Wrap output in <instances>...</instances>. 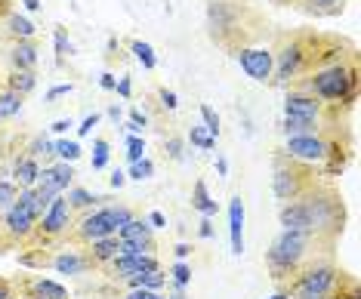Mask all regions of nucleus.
Here are the masks:
<instances>
[{"label": "nucleus", "mask_w": 361, "mask_h": 299, "mask_svg": "<svg viewBox=\"0 0 361 299\" xmlns=\"http://www.w3.org/2000/svg\"><path fill=\"white\" fill-rule=\"evenodd\" d=\"M124 182H127V173H121V170L111 173V188H124Z\"/></svg>", "instance_id": "864d4df0"}, {"label": "nucleus", "mask_w": 361, "mask_h": 299, "mask_svg": "<svg viewBox=\"0 0 361 299\" xmlns=\"http://www.w3.org/2000/svg\"><path fill=\"white\" fill-rule=\"evenodd\" d=\"M109 164V139H96L93 142V170H105Z\"/></svg>", "instance_id": "4c0bfd02"}, {"label": "nucleus", "mask_w": 361, "mask_h": 299, "mask_svg": "<svg viewBox=\"0 0 361 299\" xmlns=\"http://www.w3.org/2000/svg\"><path fill=\"white\" fill-rule=\"evenodd\" d=\"M324 123H315V121H300V118H284L281 121V133L287 139L290 136H318Z\"/></svg>", "instance_id": "393cba45"}, {"label": "nucleus", "mask_w": 361, "mask_h": 299, "mask_svg": "<svg viewBox=\"0 0 361 299\" xmlns=\"http://www.w3.org/2000/svg\"><path fill=\"white\" fill-rule=\"evenodd\" d=\"M198 114H201V127L207 130L213 139H216V136H219V114L213 111L207 102H201V105H198Z\"/></svg>", "instance_id": "2f4dec72"}, {"label": "nucleus", "mask_w": 361, "mask_h": 299, "mask_svg": "<svg viewBox=\"0 0 361 299\" xmlns=\"http://www.w3.org/2000/svg\"><path fill=\"white\" fill-rule=\"evenodd\" d=\"M216 173L219 176H228V161L226 157H216Z\"/></svg>", "instance_id": "4d7b16f0"}, {"label": "nucleus", "mask_w": 361, "mask_h": 299, "mask_svg": "<svg viewBox=\"0 0 361 299\" xmlns=\"http://www.w3.org/2000/svg\"><path fill=\"white\" fill-rule=\"evenodd\" d=\"M53 154H59V161H65V164H75L78 157H80V142L59 139V142H53Z\"/></svg>", "instance_id": "7c9ffc66"}, {"label": "nucleus", "mask_w": 361, "mask_h": 299, "mask_svg": "<svg viewBox=\"0 0 361 299\" xmlns=\"http://www.w3.org/2000/svg\"><path fill=\"white\" fill-rule=\"evenodd\" d=\"M355 87H358V68L355 62H331L315 68L306 78V84L300 90H306L318 99L322 105H352L355 102Z\"/></svg>", "instance_id": "20e7f679"}, {"label": "nucleus", "mask_w": 361, "mask_h": 299, "mask_svg": "<svg viewBox=\"0 0 361 299\" xmlns=\"http://www.w3.org/2000/svg\"><path fill=\"white\" fill-rule=\"evenodd\" d=\"M10 176L19 188H35L37 179H40V164L37 157H28V154H16L13 157V167H10Z\"/></svg>", "instance_id": "dca6fc26"}, {"label": "nucleus", "mask_w": 361, "mask_h": 299, "mask_svg": "<svg viewBox=\"0 0 361 299\" xmlns=\"http://www.w3.org/2000/svg\"><path fill=\"white\" fill-rule=\"evenodd\" d=\"M35 87H37V74L35 71H10V78H6V87L4 90H10V93L25 99Z\"/></svg>", "instance_id": "b1692460"}, {"label": "nucleus", "mask_w": 361, "mask_h": 299, "mask_svg": "<svg viewBox=\"0 0 361 299\" xmlns=\"http://www.w3.org/2000/svg\"><path fill=\"white\" fill-rule=\"evenodd\" d=\"M84 250H87L90 262H93L96 269H105L111 260H118V256H121V240H118V235H111V238H102V240L87 244Z\"/></svg>", "instance_id": "f3484780"}, {"label": "nucleus", "mask_w": 361, "mask_h": 299, "mask_svg": "<svg viewBox=\"0 0 361 299\" xmlns=\"http://www.w3.org/2000/svg\"><path fill=\"white\" fill-rule=\"evenodd\" d=\"M161 269L158 256H118V260H111L109 265H105V275H109L111 281H127L139 275V271H154Z\"/></svg>", "instance_id": "ddd939ff"}, {"label": "nucleus", "mask_w": 361, "mask_h": 299, "mask_svg": "<svg viewBox=\"0 0 361 299\" xmlns=\"http://www.w3.org/2000/svg\"><path fill=\"white\" fill-rule=\"evenodd\" d=\"M284 118H300V121H315V123H324V105L318 102L312 93L306 90H290L284 96Z\"/></svg>", "instance_id": "9b49d317"}, {"label": "nucleus", "mask_w": 361, "mask_h": 299, "mask_svg": "<svg viewBox=\"0 0 361 299\" xmlns=\"http://www.w3.org/2000/svg\"><path fill=\"white\" fill-rule=\"evenodd\" d=\"M235 59L250 80H257V84L272 80V49L269 47H238Z\"/></svg>", "instance_id": "1a4fd4ad"}, {"label": "nucleus", "mask_w": 361, "mask_h": 299, "mask_svg": "<svg viewBox=\"0 0 361 299\" xmlns=\"http://www.w3.org/2000/svg\"><path fill=\"white\" fill-rule=\"evenodd\" d=\"M50 262H53V253L40 250V247H25L19 253V265H25V269H47Z\"/></svg>", "instance_id": "a878e982"}, {"label": "nucleus", "mask_w": 361, "mask_h": 299, "mask_svg": "<svg viewBox=\"0 0 361 299\" xmlns=\"http://www.w3.org/2000/svg\"><path fill=\"white\" fill-rule=\"evenodd\" d=\"M324 53L318 49L315 37L306 35H290L281 40V47L272 49V80L278 87H287L300 78V74H312L324 65Z\"/></svg>", "instance_id": "7ed1b4c3"}, {"label": "nucleus", "mask_w": 361, "mask_h": 299, "mask_svg": "<svg viewBox=\"0 0 361 299\" xmlns=\"http://www.w3.org/2000/svg\"><path fill=\"white\" fill-rule=\"evenodd\" d=\"M71 90H75V87H71V84H59V87H53V90H50V93H47V99H50V102H53V99H59V96H68V93H71Z\"/></svg>", "instance_id": "de8ad7c7"}, {"label": "nucleus", "mask_w": 361, "mask_h": 299, "mask_svg": "<svg viewBox=\"0 0 361 299\" xmlns=\"http://www.w3.org/2000/svg\"><path fill=\"white\" fill-rule=\"evenodd\" d=\"M121 284H127V290H164V287H167V271H164V269L139 271V275L121 281Z\"/></svg>", "instance_id": "6ab92c4d"}, {"label": "nucleus", "mask_w": 361, "mask_h": 299, "mask_svg": "<svg viewBox=\"0 0 361 299\" xmlns=\"http://www.w3.org/2000/svg\"><path fill=\"white\" fill-rule=\"evenodd\" d=\"M4 31L10 35L13 40H31L37 35V28H35V22L25 19V16H19V13H6V19H4Z\"/></svg>", "instance_id": "aec40b11"}, {"label": "nucleus", "mask_w": 361, "mask_h": 299, "mask_svg": "<svg viewBox=\"0 0 361 299\" xmlns=\"http://www.w3.org/2000/svg\"><path fill=\"white\" fill-rule=\"evenodd\" d=\"M65 201H68V207H71V210H93V207L96 204H102L105 201V197L102 195H93V192H87V188H78V185H71L68 188V192H65Z\"/></svg>", "instance_id": "5701e85b"}, {"label": "nucleus", "mask_w": 361, "mask_h": 299, "mask_svg": "<svg viewBox=\"0 0 361 299\" xmlns=\"http://www.w3.org/2000/svg\"><path fill=\"white\" fill-rule=\"evenodd\" d=\"M50 269H56L59 275H68V278H80V275H87V271H93L96 265L90 262L84 247L71 244V247H59V253H53Z\"/></svg>", "instance_id": "f8f14e48"}, {"label": "nucleus", "mask_w": 361, "mask_h": 299, "mask_svg": "<svg viewBox=\"0 0 361 299\" xmlns=\"http://www.w3.org/2000/svg\"><path fill=\"white\" fill-rule=\"evenodd\" d=\"M130 123H133V127H139V130H142L145 123H149V118H145V111H139V108H130Z\"/></svg>", "instance_id": "a18cd8bd"}, {"label": "nucleus", "mask_w": 361, "mask_h": 299, "mask_svg": "<svg viewBox=\"0 0 361 299\" xmlns=\"http://www.w3.org/2000/svg\"><path fill=\"white\" fill-rule=\"evenodd\" d=\"M22 4H25L28 13H37V10H40V0H22Z\"/></svg>", "instance_id": "13d9d810"}, {"label": "nucleus", "mask_w": 361, "mask_h": 299, "mask_svg": "<svg viewBox=\"0 0 361 299\" xmlns=\"http://www.w3.org/2000/svg\"><path fill=\"white\" fill-rule=\"evenodd\" d=\"M158 99H161V108H164V111H176V108H179L176 93H173V90H167V87L158 90Z\"/></svg>", "instance_id": "ea45409f"}, {"label": "nucleus", "mask_w": 361, "mask_h": 299, "mask_svg": "<svg viewBox=\"0 0 361 299\" xmlns=\"http://www.w3.org/2000/svg\"><path fill=\"white\" fill-rule=\"evenodd\" d=\"M16 197H19V185L13 179H0V216L16 204Z\"/></svg>", "instance_id": "c756f323"}, {"label": "nucleus", "mask_w": 361, "mask_h": 299, "mask_svg": "<svg viewBox=\"0 0 361 299\" xmlns=\"http://www.w3.org/2000/svg\"><path fill=\"white\" fill-rule=\"evenodd\" d=\"M0 299H16V287L4 278H0Z\"/></svg>", "instance_id": "8fccbe9b"}, {"label": "nucleus", "mask_w": 361, "mask_h": 299, "mask_svg": "<svg viewBox=\"0 0 361 299\" xmlns=\"http://www.w3.org/2000/svg\"><path fill=\"white\" fill-rule=\"evenodd\" d=\"M25 154H28V157H40V154L50 157V154H53V142H50L47 136H35V139H31V142L25 145Z\"/></svg>", "instance_id": "473e14b6"}, {"label": "nucleus", "mask_w": 361, "mask_h": 299, "mask_svg": "<svg viewBox=\"0 0 361 299\" xmlns=\"http://www.w3.org/2000/svg\"><path fill=\"white\" fill-rule=\"evenodd\" d=\"M13 287L22 299H68V287L44 275H25L22 281H16Z\"/></svg>", "instance_id": "9d476101"}, {"label": "nucleus", "mask_w": 361, "mask_h": 299, "mask_svg": "<svg viewBox=\"0 0 361 299\" xmlns=\"http://www.w3.org/2000/svg\"><path fill=\"white\" fill-rule=\"evenodd\" d=\"M68 53H71V40H68V35H65V31H56V56H59V62H62Z\"/></svg>", "instance_id": "a19ab883"}, {"label": "nucleus", "mask_w": 361, "mask_h": 299, "mask_svg": "<svg viewBox=\"0 0 361 299\" xmlns=\"http://www.w3.org/2000/svg\"><path fill=\"white\" fill-rule=\"evenodd\" d=\"M114 93H121L124 99L133 96V84H130V78H121V80H118V87H114Z\"/></svg>", "instance_id": "49530a36"}, {"label": "nucleus", "mask_w": 361, "mask_h": 299, "mask_svg": "<svg viewBox=\"0 0 361 299\" xmlns=\"http://www.w3.org/2000/svg\"><path fill=\"white\" fill-rule=\"evenodd\" d=\"M228 240H232V253L244 256V201L235 195L228 201Z\"/></svg>", "instance_id": "2eb2a0df"}, {"label": "nucleus", "mask_w": 361, "mask_h": 299, "mask_svg": "<svg viewBox=\"0 0 361 299\" xmlns=\"http://www.w3.org/2000/svg\"><path fill=\"white\" fill-rule=\"evenodd\" d=\"M318 185L315 170L300 161H290L287 154H275V170H272V192L278 201H297L306 192Z\"/></svg>", "instance_id": "0eeeda50"}, {"label": "nucleus", "mask_w": 361, "mask_h": 299, "mask_svg": "<svg viewBox=\"0 0 361 299\" xmlns=\"http://www.w3.org/2000/svg\"><path fill=\"white\" fill-rule=\"evenodd\" d=\"M152 173H154V164L149 161V157H142L139 164H130V173H127V176L136 179V182H142V179H152Z\"/></svg>", "instance_id": "e433bc0d"}, {"label": "nucleus", "mask_w": 361, "mask_h": 299, "mask_svg": "<svg viewBox=\"0 0 361 299\" xmlns=\"http://www.w3.org/2000/svg\"><path fill=\"white\" fill-rule=\"evenodd\" d=\"M109 118H111L114 123H118V121H121V108H118V105H111V108H109Z\"/></svg>", "instance_id": "bf43d9fd"}, {"label": "nucleus", "mask_w": 361, "mask_h": 299, "mask_svg": "<svg viewBox=\"0 0 361 299\" xmlns=\"http://www.w3.org/2000/svg\"><path fill=\"white\" fill-rule=\"evenodd\" d=\"M96 123H99V114H87V118H84V123H80V127H78V136H80V139H84V136H90Z\"/></svg>", "instance_id": "37998d69"}, {"label": "nucleus", "mask_w": 361, "mask_h": 299, "mask_svg": "<svg viewBox=\"0 0 361 299\" xmlns=\"http://www.w3.org/2000/svg\"><path fill=\"white\" fill-rule=\"evenodd\" d=\"M145 219H149L152 228H167V216H164L161 210H152L149 216H145Z\"/></svg>", "instance_id": "c03bdc74"}, {"label": "nucleus", "mask_w": 361, "mask_h": 299, "mask_svg": "<svg viewBox=\"0 0 361 299\" xmlns=\"http://www.w3.org/2000/svg\"><path fill=\"white\" fill-rule=\"evenodd\" d=\"M40 185H47V188H53L56 195H65L71 188V182H75V167L71 164H65V161H59V164H53V167H44L40 170Z\"/></svg>", "instance_id": "4468645a"}, {"label": "nucleus", "mask_w": 361, "mask_h": 299, "mask_svg": "<svg viewBox=\"0 0 361 299\" xmlns=\"http://www.w3.org/2000/svg\"><path fill=\"white\" fill-rule=\"evenodd\" d=\"M269 299H293V293H290V290H287V287H278V290H275V293L269 296Z\"/></svg>", "instance_id": "6e6d98bb"}, {"label": "nucleus", "mask_w": 361, "mask_h": 299, "mask_svg": "<svg viewBox=\"0 0 361 299\" xmlns=\"http://www.w3.org/2000/svg\"><path fill=\"white\" fill-rule=\"evenodd\" d=\"M278 219L287 231H312V235L336 240V235H343V226H346V207L334 188L315 185L297 201L281 204Z\"/></svg>", "instance_id": "f257e3e1"}, {"label": "nucleus", "mask_w": 361, "mask_h": 299, "mask_svg": "<svg viewBox=\"0 0 361 299\" xmlns=\"http://www.w3.org/2000/svg\"><path fill=\"white\" fill-rule=\"evenodd\" d=\"M40 213L44 210H40V204L35 197V188H19L16 204L0 216V253L13 250V247H25Z\"/></svg>", "instance_id": "39448f33"}, {"label": "nucleus", "mask_w": 361, "mask_h": 299, "mask_svg": "<svg viewBox=\"0 0 361 299\" xmlns=\"http://www.w3.org/2000/svg\"><path fill=\"white\" fill-rule=\"evenodd\" d=\"M130 49H133L136 62H139V65H142V68H145V71L158 68V56H154V49H152V44H145V40H133V44H130Z\"/></svg>", "instance_id": "bb28decb"}, {"label": "nucleus", "mask_w": 361, "mask_h": 299, "mask_svg": "<svg viewBox=\"0 0 361 299\" xmlns=\"http://www.w3.org/2000/svg\"><path fill=\"white\" fill-rule=\"evenodd\" d=\"M284 4H287V0H284Z\"/></svg>", "instance_id": "680f3d73"}, {"label": "nucleus", "mask_w": 361, "mask_h": 299, "mask_svg": "<svg viewBox=\"0 0 361 299\" xmlns=\"http://www.w3.org/2000/svg\"><path fill=\"white\" fill-rule=\"evenodd\" d=\"M281 154H287L290 161L306 164V167H324L336 152H334V142H327L322 133H318V136H290L284 142Z\"/></svg>", "instance_id": "6e6552de"}, {"label": "nucleus", "mask_w": 361, "mask_h": 299, "mask_svg": "<svg viewBox=\"0 0 361 299\" xmlns=\"http://www.w3.org/2000/svg\"><path fill=\"white\" fill-rule=\"evenodd\" d=\"M173 253H176V260H185V256L192 253V247H188V244H176V247H173Z\"/></svg>", "instance_id": "5fc2aeb1"}, {"label": "nucleus", "mask_w": 361, "mask_h": 299, "mask_svg": "<svg viewBox=\"0 0 361 299\" xmlns=\"http://www.w3.org/2000/svg\"><path fill=\"white\" fill-rule=\"evenodd\" d=\"M133 219V210L124 204H105V207H96V210H87L80 219L71 226L68 231V240L75 247H87L93 240H102V238H111L118 235L121 226Z\"/></svg>", "instance_id": "423d86ee"}, {"label": "nucleus", "mask_w": 361, "mask_h": 299, "mask_svg": "<svg viewBox=\"0 0 361 299\" xmlns=\"http://www.w3.org/2000/svg\"><path fill=\"white\" fill-rule=\"evenodd\" d=\"M302 4H309V10L315 13H340L346 0H302Z\"/></svg>", "instance_id": "58836bf2"}, {"label": "nucleus", "mask_w": 361, "mask_h": 299, "mask_svg": "<svg viewBox=\"0 0 361 299\" xmlns=\"http://www.w3.org/2000/svg\"><path fill=\"white\" fill-rule=\"evenodd\" d=\"M192 207H195V210H198L201 216H207V219H213V216L219 213V204L210 197L207 182H204V179H195V188H192Z\"/></svg>", "instance_id": "412c9836"}, {"label": "nucleus", "mask_w": 361, "mask_h": 299, "mask_svg": "<svg viewBox=\"0 0 361 299\" xmlns=\"http://www.w3.org/2000/svg\"><path fill=\"white\" fill-rule=\"evenodd\" d=\"M145 157V139L142 136H127V161L139 164Z\"/></svg>", "instance_id": "c9c22d12"}, {"label": "nucleus", "mask_w": 361, "mask_h": 299, "mask_svg": "<svg viewBox=\"0 0 361 299\" xmlns=\"http://www.w3.org/2000/svg\"><path fill=\"white\" fill-rule=\"evenodd\" d=\"M10 62H13V71H35V65H37V47L31 44V40H13Z\"/></svg>", "instance_id": "a211bd4d"}, {"label": "nucleus", "mask_w": 361, "mask_h": 299, "mask_svg": "<svg viewBox=\"0 0 361 299\" xmlns=\"http://www.w3.org/2000/svg\"><path fill=\"white\" fill-rule=\"evenodd\" d=\"M154 240H121V256H152Z\"/></svg>", "instance_id": "c85d7f7f"}, {"label": "nucleus", "mask_w": 361, "mask_h": 299, "mask_svg": "<svg viewBox=\"0 0 361 299\" xmlns=\"http://www.w3.org/2000/svg\"><path fill=\"white\" fill-rule=\"evenodd\" d=\"M121 299H167L161 290H127Z\"/></svg>", "instance_id": "79ce46f5"}, {"label": "nucleus", "mask_w": 361, "mask_h": 299, "mask_svg": "<svg viewBox=\"0 0 361 299\" xmlns=\"http://www.w3.org/2000/svg\"><path fill=\"white\" fill-rule=\"evenodd\" d=\"M16 114H22V96L10 93V90H0V121H10Z\"/></svg>", "instance_id": "cd10ccee"}, {"label": "nucleus", "mask_w": 361, "mask_h": 299, "mask_svg": "<svg viewBox=\"0 0 361 299\" xmlns=\"http://www.w3.org/2000/svg\"><path fill=\"white\" fill-rule=\"evenodd\" d=\"M331 253H334V238L281 228V235L266 250V269L278 287H287L302 265H309L312 260H324Z\"/></svg>", "instance_id": "f03ea898"}, {"label": "nucleus", "mask_w": 361, "mask_h": 299, "mask_svg": "<svg viewBox=\"0 0 361 299\" xmlns=\"http://www.w3.org/2000/svg\"><path fill=\"white\" fill-rule=\"evenodd\" d=\"M188 142H192V145H198V148H204V152H210L216 139H213L210 133H207V130H204L201 123H198V127H192V130H188Z\"/></svg>", "instance_id": "f704fd0d"}, {"label": "nucleus", "mask_w": 361, "mask_h": 299, "mask_svg": "<svg viewBox=\"0 0 361 299\" xmlns=\"http://www.w3.org/2000/svg\"><path fill=\"white\" fill-rule=\"evenodd\" d=\"M152 226H149V219H139V216H133V219L127 222V226H121L118 228V240H154V235H152Z\"/></svg>", "instance_id": "4be33fe9"}, {"label": "nucleus", "mask_w": 361, "mask_h": 299, "mask_svg": "<svg viewBox=\"0 0 361 299\" xmlns=\"http://www.w3.org/2000/svg\"><path fill=\"white\" fill-rule=\"evenodd\" d=\"M164 154H167L170 161H185V142L179 136H167L164 139Z\"/></svg>", "instance_id": "72a5a7b5"}, {"label": "nucleus", "mask_w": 361, "mask_h": 299, "mask_svg": "<svg viewBox=\"0 0 361 299\" xmlns=\"http://www.w3.org/2000/svg\"><path fill=\"white\" fill-rule=\"evenodd\" d=\"M198 238H213V219L201 216V226H198Z\"/></svg>", "instance_id": "09e8293b"}, {"label": "nucleus", "mask_w": 361, "mask_h": 299, "mask_svg": "<svg viewBox=\"0 0 361 299\" xmlns=\"http://www.w3.org/2000/svg\"><path fill=\"white\" fill-rule=\"evenodd\" d=\"M167 299H188V296H185V290H170Z\"/></svg>", "instance_id": "052dcab7"}, {"label": "nucleus", "mask_w": 361, "mask_h": 299, "mask_svg": "<svg viewBox=\"0 0 361 299\" xmlns=\"http://www.w3.org/2000/svg\"><path fill=\"white\" fill-rule=\"evenodd\" d=\"M68 127H75V121H71V118H59V121H56L50 130H53V133H65Z\"/></svg>", "instance_id": "603ef678"}, {"label": "nucleus", "mask_w": 361, "mask_h": 299, "mask_svg": "<svg viewBox=\"0 0 361 299\" xmlns=\"http://www.w3.org/2000/svg\"><path fill=\"white\" fill-rule=\"evenodd\" d=\"M99 87H102V90H114V87H118V78H114L111 71H105L102 78H99Z\"/></svg>", "instance_id": "3c124183"}]
</instances>
